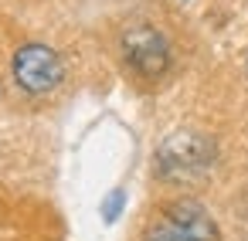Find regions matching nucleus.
I'll list each match as a JSON object with an SVG mask.
<instances>
[{
  "label": "nucleus",
  "instance_id": "nucleus-4",
  "mask_svg": "<svg viewBox=\"0 0 248 241\" xmlns=\"http://www.w3.org/2000/svg\"><path fill=\"white\" fill-rule=\"evenodd\" d=\"M123 58L136 75H146V78H156V75H163L170 68L167 38L160 31H153V28H133L123 38Z\"/></svg>",
  "mask_w": 248,
  "mask_h": 241
},
{
  "label": "nucleus",
  "instance_id": "nucleus-1",
  "mask_svg": "<svg viewBox=\"0 0 248 241\" xmlns=\"http://www.w3.org/2000/svg\"><path fill=\"white\" fill-rule=\"evenodd\" d=\"M143 241H217V224L201 204L177 200L163 211Z\"/></svg>",
  "mask_w": 248,
  "mask_h": 241
},
{
  "label": "nucleus",
  "instance_id": "nucleus-3",
  "mask_svg": "<svg viewBox=\"0 0 248 241\" xmlns=\"http://www.w3.org/2000/svg\"><path fill=\"white\" fill-rule=\"evenodd\" d=\"M160 173L170 180H184V177H197L207 170L211 163V143L197 133H177L160 146Z\"/></svg>",
  "mask_w": 248,
  "mask_h": 241
},
{
  "label": "nucleus",
  "instance_id": "nucleus-2",
  "mask_svg": "<svg viewBox=\"0 0 248 241\" xmlns=\"http://www.w3.org/2000/svg\"><path fill=\"white\" fill-rule=\"evenodd\" d=\"M14 78H17V85L24 92L45 95V92L62 85L65 65H62L58 51H51L48 45H24L14 55Z\"/></svg>",
  "mask_w": 248,
  "mask_h": 241
},
{
  "label": "nucleus",
  "instance_id": "nucleus-5",
  "mask_svg": "<svg viewBox=\"0 0 248 241\" xmlns=\"http://www.w3.org/2000/svg\"><path fill=\"white\" fill-rule=\"evenodd\" d=\"M123 204H126V190H112L106 200H102V221H116L119 217V211H123Z\"/></svg>",
  "mask_w": 248,
  "mask_h": 241
}]
</instances>
